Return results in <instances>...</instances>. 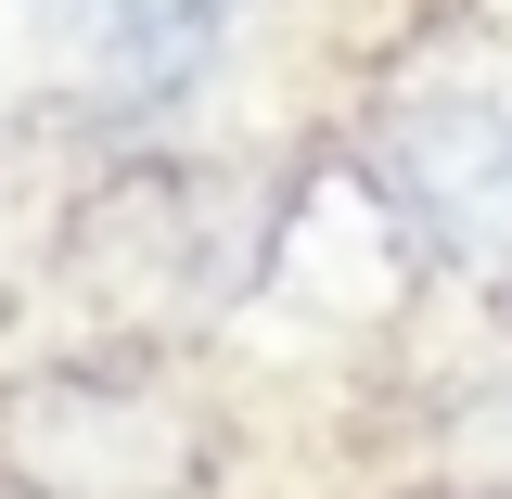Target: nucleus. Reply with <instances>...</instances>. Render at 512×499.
<instances>
[{
    "label": "nucleus",
    "instance_id": "nucleus-2",
    "mask_svg": "<svg viewBox=\"0 0 512 499\" xmlns=\"http://www.w3.org/2000/svg\"><path fill=\"white\" fill-rule=\"evenodd\" d=\"M384 192L436 269L512 308V90H423L384 116Z\"/></svg>",
    "mask_w": 512,
    "mask_h": 499
},
{
    "label": "nucleus",
    "instance_id": "nucleus-1",
    "mask_svg": "<svg viewBox=\"0 0 512 499\" xmlns=\"http://www.w3.org/2000/svg\"><path fill=\"white\" fill-rule=\"evenodd\" d=\"M0 474L26 499H192L205 487V410L128 359L26 372L0 397Z\"/></svg>",
    "mask_w": 512,
    "mask_h": 499
},
{
    "label": "nucleus",
    "instance_id": "nucleus-3",
    "mask_svg": "<svg viewBox=\"0 0 512 499\" xmlns=\"http://www.w3.org/2000/svg\"><path fill=\"white\" fill-rule=\"evenodd\" d=\"M103 13H116L128 52H192V39L218 26V0H103Z\"/></svg>",
    "mask_w": 512,
    "mask_h": 499
}]
</instances>
